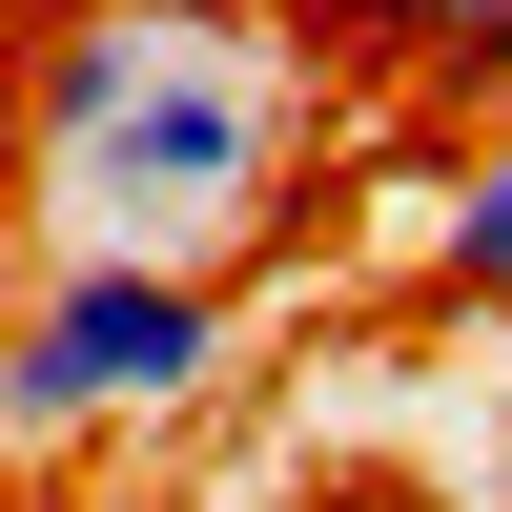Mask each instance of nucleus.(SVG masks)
I'll use <instances>...</instances> for the list:
<instances>
[{"mask_svg": "<svg viewBox=\"0 0 512 512\" xmlns=\"http://www.w3.org/2000/svg\"><path fill=\"white\" fill-rule=\"evenodd\" d=\"M267 185H287V62L226 0H82L41 41V205H62V246L205 267V246L267 226Z\"/></svg>", "mask_w": 512, "mask_h": 512, "instance_id": "1", "label": "nucleus"}, {"mask_svg": "<svg viewBox=\"0 0 512 512\" xmlns=\"http://www.w3.org/2000/svg\"><path fill=\"white\" fill-rule=\"evenodd\" d=\"M226 349H246L226 267L62 246V287L0 328V431H21V451H82V431H185V410L226 390Z\"/></svg>", "mask_w": 512, "mask_h": 512, "instance_id": "2", "label": "nucleus"}, {"mask_svg": "<svg viewBox=\"0 0 512 512\" xmlns=\"http://www.w3.org/2000/svg\"><path fill=\"white\" fill-rule=\"evenodd\" d=\"M451 226H431V287H451V328H512V123L472 144V185H431Z\"/></svg>", "mask_w": 512, "mask_h": 512, "instance_id": "3", "label": "nucleus"}, {"mask_svg": "<svg viewBox=\"0 0 512 512\" xmlns=\"http://www.w3.org/2000/svg\"><path fill=\"white\" fill-rule=\"evenodd\" d=\"M369 41H390V62H472V82H512V0H369Z\"/></svg>", "mask_w": 512, "mask_h": 512, "instance_id": "4", "label": "nucleus"}, {"mask_svg": "<svg viewBox=\"0 0 512 512\" xmlns=\"http://www.w3.org/2000/svg\"><path fill=\"white\" fill-rule=\"evenodd\" d=\"M82 512H144V492H82Z\"/></svg>", "mask_w": 512, "mask_h": 512, "instance_id": "5", "label": "nucleus"}, {"mask_svg": "<svg viewBox=\"0 0 512 512\" xmlns=\"http://www.w3.org/2000/svg\"><path fill=\"white\" fill-rule=\"evenodd\" d=\"M226 21H267V0H226Z\"/></svg>", "mask_w": 512, "mask_h": 512, "instance_id": "6", "label": "nucleus"}]
</instances>
